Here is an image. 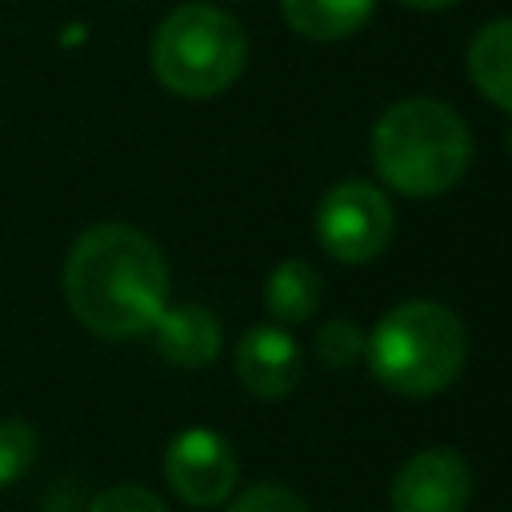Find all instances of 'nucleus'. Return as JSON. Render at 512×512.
Here are the masks:
<instances>
[{
  "mask_svg": "<svg viewBox=\"0 0 512 512\" xmlns=\"http://www.w3.org/2000/svg\"><path fill=\"white\" fill-rule=\"evenodd\" d=\"M64 296L88 332L128 340L168 308V264L140 228L96 224L68 252Z\"/></svg>",
  "mask_w": 512,
  "mask_h": 512,
  "instance_id": "f257e3e1",
  "label": "nucleus"
},
{
  "mask_svg": "<svg viewBox=\"0 0 512 512\" xmlns=\"http://www.w3.org/2000/svg\"><path fill=\"white\" fill-rule=\"evenodd\" d=\"M472 160L468 124L456 108L412 96L392 104L372 128V164L404 196H440L448 192Z\"/></svg>",
  "mask_w": 512,
  "mask_h": 512,
  "instance_id": "f03ea898",
  "label": "nucleus"
},
{
  "mask_svg": "<svg viewBox=\"0 0 512 512\" xmlns=\"http://www.w3.org/2000/svg\"><path fill=\"white\" fill-rule=\"evenodd\" d=\"M364 356L384 388L400 396H436L460 376L468 332L448 304L404 300L380 316Z\"/></svg>",
  "mask_w": 512,
  "mask_h": 512,
  "instance_id": "7ed1b4c3",
  "label": "nucleus"
},
{
  "mask_svg": "<svg viewBox=\"0 0 512 512\" xmlns=\"http://www.w3.org/2000/svg\"><path fill=\"white\" fill-rule=\"evenodd\" d=\"M152 72L156 80L184 96L208 100L232 88L248 64L244 28L216 4H180L172 8L152 36Z\"/></svg>",
  "mask_w": 512,
  "mask_h": 512,
  "instance_id": "20e7f679",
  "label": "nucleus"
},
{
  "mask_svg": "<svg viewBox=\"0 0 512 512\" xmlns=\"http://www.w3.org/2000/svg\"><path fill=\"white\" fill-rule=\"evenodd\" d=\"M316 240L340 264H368L392 240V204L368 180H340L316 208Z\"/></svg>",
  "mask_w": 512,
  "mask_h": 512,
  "instance_id": "39448f33",
  "label": "nucleus"
},
{
  "mask_svg": "<svg viewBox=\"0 0 512 512\" xmlns=\"http://www.w3.org/2000/svg\"><path fill=\"white\" fill-rule=\"evenodd\" d=\"M236 452L212 428L180 432L164 452V476L184 504L212 508L236 488Z\"/></svg>",
  "mask_w": 512,
  "mask_h": 512,
  "instance_id": "423d86ee",
  "label": "nucleus"
},
{
  "mask_svg": "<svg viewBox=\"0 0 512 512\" xmlns=\"http://www.w3.org/2000/svg\"><path fill=\"white\" fill-rule=\"evenodd\" d=\"M472 500V472L456 448H424L400 464L388 484L392 512H464Z\"/></svg>",
  "mask_w": 512,
  "mask_h": 512,
  "instance_id": "0eeeda50",
  "label": "nucleus"
},
{
  "mask_svg": "<svg viewBox=\"0 0 512 512\" xmlns=\"http://www.w3.org/2000/svg\"><path fill=\"white\" fill-rule=\"evenodd\" d=\"M300 372H304L300 348L284 328L264 324V328L244 332L236 348V376L248 392L264 400H280L300 384Z\"/></svg>",
  "mask_w": 512,
  "mask_h": 512,
  "instance_id": "6e6552de",
  "label": "nucleus"
},
{
  "mask_svg": "<svg viewBox=\"0 0 512 512\" xmlns=\"http://www.w3.org/2000/svg\"><path fill=\"white\" fill-rule=\"evenodd\" d=\"M148 332L156 340V352L176 368H204L220 352V324L200 304L164 308Z\"/></svg>",
  "mask_w": 512,
  "mask_h": 512,
  "instance_id": "1a4fd4ad",
  "label": "nucleus"
},
{
  "mask_svg": "<svg viewBox=\"0 0 512 512\" xmlns=\"http://www.w3.org/2000/svg\"><path fill=\"white\" fill-rule=\"evenodd\" d=\"M468 76L500 112L512 116V16L484 24L468 48Z\"/></svg>",
  "mask_w": 512,
  "mask_h": 512,
  "instance_id": "9d476101",
  "label": "nucleus"
},
{
  "mask_svg": "<svg viewBox=\"0 0 512 512\" xmlns=\"http://www.w3.org/2000/svg\"><path fill=\"white\" fill-rule=\"evenodd\" d=\"M372 8L376 0H280L288 28H296L308 40H324V44L360 32Z\"/></svg>",
  "mask_w": 512,
  "mask_h": 512,
  "instance_id": "9b49d317",
  "label": "nucleus"
},
{
  "mask_svg": "<svg viewBox=\"0 0 512 512\" xmlns=\"http://www.w3.org/2000/svg\"><path fill=\"white\" fill-rule=\"evenodd\" d=\"M324 300V280L308 260H284L264 284V304L280 324H304Z\"/></svg>",
  "mask_w": 512,
  "mask_h": 512,
  "instance_id": "f8f14e48",
  "label": "nucleus"
},
{
  "mask_svg": "<svg viewBox=\"0 0 512 512\" xmlns=\"http://www.w3.org/2000/svg\"><path fill=\"white\" fill-rule=\"evenodd\" d=\"M32 460H36V432H32V424L20 420V416H4L0 420V488L20 480Z\"/></svg>",
  "mask_w": 512,
  "mask_h": 512,
  "instance_id": "ddd939ff",
  "label": "nucleus"
},
{
  "mask_svg": "<svg viewBox=\"0 0 512 512\" xmlns=\"http://www.w3.org/2000/svg\"><path fill=\"white\" fill-rule=\"evenodd\" d=\"M364 344H368L364 332L352 320H344V316L320 324V332H316V356L328 368H352L364 356Z\"/></svg>",
  "mask_w": 512,
  "mask_h": 512,
  "instance_id": "4468645a",
  "label": "nucleus"
},
{
  "mask_svg": "<svg viewBox=\"0 0 512 512\" xmlns=\"http://www.w3.org/2000/svg\"><path fill=\"white\" fill-rule=\"evenodd\" d=\"M228 512H312V508L304 504V496H296L284 484H256L240 492Z\"/></svg>",
  "mask_w": 512,
  "mask_h": 512,
  "instance_id": "2eb2a0df",
  "label": "nucleus"
},
{
  "mask_svg": "<svg viewBox=\"0 0 512 512\" xmlns=\"http://www.w3.org/2000/svg\"><path fill=\"white\" fill-rule=\"evenodd\" d=\"M88 512H168V508L156 492H148L140 484H112L92 500Z\"/></svg>",
  "mask_w": 512,
  "mask_h": 512,
  "instance_id": "dca6fc26",
  "label": "nucleus"
},
{
  "mask_svg": "<svg viewBox=\"0 0 512 512\" xmlns=\"http://www.w3.org/2000/svg\"><path fill=\"white\" fill-rule=\"evenodd\" d=\"M396 4L416 8V12H440V8H448V4H456V0H396Z\"/></svg>",
  "mask_w": 512,
  "mask_h": 512,
  "instance_id": "f3484780",
  "label": "nucleus"
},
{
  "mask_svg": "<svg viewBox=\"0 0 512 512\" xmlns=\"http://www.w3.org/2000/svg\"><path fill=\"white\" fill-rule=\"evenodd\" d=\"M508 152H512V132H508Z\"/></svg>",
  "mask_w": 512,
  "mask_h": 512,
  "instance_id": "a211bd4d",
  "label": "nucleus"
}]
</instances>
